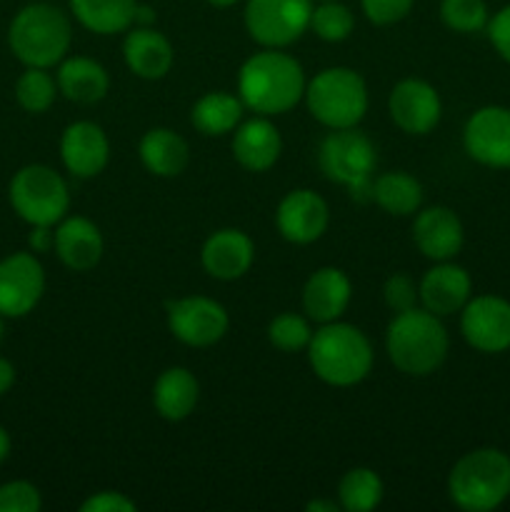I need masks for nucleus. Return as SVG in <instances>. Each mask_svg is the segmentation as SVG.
<instances>
[{
    "mask_svg": "<svg viewBox=\"0 0 510 512\" xmlns=\"http://www.w3.org/2000/svg\"><path fill=\"white\" fill-rule=\"evenodd\" d=\"M303 65L280 48L250 55L238 73V98L253 113L283 115L305 98Z\"/></svg>",
    "mask_w": 510,
    "mask_h": 512,
    "instance_id": "nucleus-1",
    "label": "nucleus"
},
{
    "mask_svg": "<svg viewBox=\"0 0 510 512\" xmlns=\"http://www.w3.org/2000/svg\"><path fill=\"white\" fill-rule=\"evenodd\" d=\"M388 358L400 373L425 378L445 363L450 350L448 330L443 320L425 308L395 313L385 333Z\"/></svg>",
    "mask_w": 510,
    "mask_h": 512,
    "instance_id": "nucleus-2",
    "label": "nucleus"
},
{
    "mask_svg": "<svg viewBox=\"0 0 510 512\" xmlns=\"http://www.w3.org/2000/svg\"><path fill=\"white\" fill-rule=\"evenodd\" d=\"M305 350L313 373L333 388L363 383L373 370V345L368 335L340 320L320 325Z\"/></svg>",
    "mask_w": 510,
    "mask_h": 512,
    "instance_id": "nucleus-3",
    "label": "nucleus"
},
{
    "mask_svg": "<svg viewBox=\"0 0 510 512\" xmlns=\"http://www.w3.org/2000/svg\"><path fill=\"white\" fill-rule=\"evenodd\" d=\"M73 40L70 18L53 3H30L15 13L8 45L25 68H53L68 55Z\"/></svg>",
    "mask_w": 510,
    "mask_h": 512,
    "instance_id": "nucleus-4",
    "label": "nucleus"
},
{
    "mask_svg": "<svg viewBox=\"0 0 510 512\" xmlns=\"http://www.w3.org/2000/svg\"><path fill=\"white\" fill-rule=\"evenodd\" d=\"M448 495L460 510L490 512L510 498V458L498 448L465 453L448 475Z\"/></svg>",
    "mask_w": 510,
    "mask_h": 512,
    "instance_id": "nucleus-5",
    "label": "nucleus"
},
{
    "mask_svg": "<svg viewBox=\"0 0 510 512\" xmlns=\"http://www.w3.org/2000/svg\"><path fill=\"white\" fill-rule=\"evenodd\" d=\"M310 115L330 130L355 128L368 113V85L353 68H325L305 85Z\"/></svg>",
    "mask_w": 510,
    "mask_h": 512,
    "instance_id": "nucleus-6",
    "label": "nucleus"
},
{
    "mask_svg": "<svg viewBox=\"0 0 510 512\" xmlns=\"http://www.w3.org/2000/svg\"><path fill=\"white\" fill-rule=\"evenodd\" d=\"M318 165L333 183L348 188L350 198L373 200V173L378 165V150L373 140L355 128L333 130L323 138L318 150Z\"/></svg>",
    "mask_w": 510,
    "mask_h": 512,
    "instance_id": "nucleus-7",
    "label": "nucleus"
},
{
    "mask_svg": "<svg viewBox=\"0 0 510 512\" xmlns=\"http://www.w3.org/2000/svg\"><path fill=\"white\" fill-rule=\"evenodd\" d=\"M8 198L20 220L28 225H58L70 210L68 183L50 165H25L13 175Z\"/></svg>",
    "mask_w": 510,
    "mask_h": 512,
    "instance_id": "nucleus-8",
    "label": "nucleus"
},
{
    "mask_svg": "<svg viewBox=\"0 0 510 512\" xmlns=\"http://www.w3.org/2000/svg\"><path fill=\"white\" fill-rule=\"evenodd\" d=\"M313 0H248L245 30L263 48H285L310 28Z\"/></svg>",
    "mask_w": 510,
    "mask_h": 512,
    "instance_id": "nucleus-9",
    "label": "nucleus"
},
{
    "mask_svg": "<svg viewBox=\"0 0 510 512\" xmlns=\"http://www.w3.org/2000/svg\"><path fill=\"white\" fill-rule=\"evenodd\" d=\"M228 328V310L218 300L205 298V295H188V298L168 303V330L175 340L190 348H210L220 343Z\"/></svg>",
    "mask_w": 510,
    "mask_h": 512,
    "instance_id": "nucleus-10",
    "label": "nucleus"
},
{
    "mask_svg": "<svg viewBox=\"0 0 510 512\" xmlns=\"http://www.w3.org/2000/svg\"><path fill=\"white\" fill-rule=\"evenodd\" d=\"M465 153L485 168L510 170V108L485 105L463 128Z\"/></svg>",
    "mask_w": 510,
    "mask_h": 512,
    "instance_id": "nucleus-11",
    "label": "nucleus"
},
{
    "mask_svg": "<svg viewBox=\"0 0 510 512\" xmlns=\"http://www.w3.org/2000/svg\"><path fill=\"white\" fill-rule=\"evenodd\" d=\"M460 333L478 353H505L510 348V303L500 295H478L460 310Z\"/></svg>",
    "mask_w": 510,
    "mask_h": 512,
    "instance_id": "nucleus-12",
    "label": "nucleus"
},
{
    "mask_svg": "<svg viewBox=\"0 0 510 512\" xmlns=\"http://www.w3.org/2000/svg\"><path fill=\"white\" fill-rule=\"evenodd\" d=\"M45 293V273L30 253H13L0 260V315L23 318L33 313Z\"/></svg>",
    "mask_w": 510,
    "mask_h": 512,
    "instance_id": "nucleus-13",
    "label": "nucleus"
},
{
    "mask_svg": "<svg viewBox=\"0 0 510 512\" xmlns=\"http://www.w3.org/2000/svg\"><path fill=\"white\" fill-rule=\"evenodd\" d=\"M388 113L393 123L408 135H428L443 115L440 95L428 80L405 78L390 90Z\"/></svg>",
    "mask_w": 510,
    "mask_h": 512,
    "instance_id": "nucleus-14",
    "label": "nucleus"
},
{
    "mask_svg": "<svg viewBox=\"0 0 510 512\" xmlns=\"http://www.w3.org/2000/svg\"><path fill=\"white\" fill-rule=\"evenodd\" d=\"M330 210L328 203L315 190H290L278 205L275 225L288 243L310 245L328 230Z\"/></svg>",
    "mask_w": 510,
    "mask_h": 512,
    "instance_id": "nucleus-15",
    "label": "nucleus"
},
{
    "mask_svg": "<svg viewBox=\"0 0 510 512\" xmlns=\"http://www.w3.org/2000/svg\"><path fill=\"white\" fill-rule=\"evenodd\" d=\"M60 158L75 178H95L110 160L108 135L98 123L75 120L60 135Z\"/></svg>",
    "mask_w": 510,
    "mask_h": 512,
    "instance_id": "nucleus-16",
    "label": "nucleus"
},
{
    "mask_svg": "<svg viewBox=\"0 0 510 512\" xmlns=\"http://www.w3.org/2000/svg\"><path fill=\"white\" fill-rule=\"evenodd\" d=\"M420 303L438 318L460 313L470 298H473V280L470 273L460 265L443 260L435 263L428 273L423 275L418 285Z\"/></svg>",
    "mask_w": 510,
    "mask_h": 512,
    "instance_id": "nucleus-17",
    "label": "nucleus"
},
{
    "mask_svg": "<svg viewBox=\"0 0 510 512\" xmlns=\"http://www.w3.org/2000/svg\"><path fill=\"white\" fill-rule=\"evenodd\" d=\"M465 240V230L455 210L445 205H433V208L418 210L413 223V243L425 258L443 263L453 260L460 253Z\"/></svg>",
    "mask_w": 510,
    "mask_h": 512,
    "instance_id": "nucleus-18",
    "label": "nucleus"
},
{
    "mask_svg": "<svg viewBox=\"0 0 510 512\" xmlns=\"http://www.w3.org/2000/svg\"><path fill=\"white\" fill-rule=\"evenodd\" d=\"M255 260V245L248 233L238 228L215 230L200 250L205 273L215 280H238Z\"/></svg>",
    "mask_w": 510,
    "mask_h": 512,
    "instance_id": "nucleus-19",
    "label": "nucleus"
},
{
    "mask_svg": "<svg viewBox=\"0 0 510 512\" xmlns=\"http://www.w3.org/2000/svg\"><path fill=\"white\" fill-rule=\"evenodd\" d=\"M53 250L65 268L85 273V270H93L103 258V233L93 220L83 218V215H65L55 225Z\"/></svg>",
    "mask_w": 510,
    "mask_h": 512,
    "instance_id": "nucleus-20",
    "label": "nucleus"
},
{
    "mask_svg": "<svg viewBox=\"0 0 510 512\" xmlns=\"http://www.w3.org/2000/svg\"><path fill=\"white\" fill-rule=\"evenodd\" d=\"M280 153H283L280 130L265 115L245 120L235 128L233 158L238 160L240 168L250 173H265L278 163Z\"/></svg>",
    "mask_w": 510,
    "mask_h": 512,
    "instance_id": "nucleus-21",
    "label": "nucleus"
},
{
    "mask_svg": "<svg viewBox=\"0 0 510 512\" xmlns=\"http://www.w3.org/2000/svg\"><path fill=\"white\" fill-rule=\"evenodd\" d=\"M353 283L340 268H320L303 288V310L315 323H333L348 310Z\"/></svg>",
    "mask_w": 510,
    "mask_h": 512,
    "instance_id": "nucleus-22",
    "label": "nucleus"
},
{
    "mask_svg": "<svg viewBox=\"0 0 510 512\" xmlns=\"http://www.w3.org/2000/svg\"><path fill=\"white\" fill-rule=\"evenodd\" d=\"M123 58L130 73H135L143 80H160L173 68V45L150 25H135L128 30L123 43Z\"/></svg>",
    "mask_w": 510,
    "mask_h": 512,
    "instance_id": "nucleus-23",
    "label": "nucleus"
},
{
    "mask_svg": "<svg viewBox=\"0 0 510 512\" xmlns=\"http://www.w3.org/2000/svg\"><path fill=\"white\" fill-rule=\"evenodd\" d=\"M58 93H63L70 103L93 105L108 95L110 75L98 60L85 58V55H73L58 63Z\"/></svg>",
    "mask_w": 510,
    "mask_h": 512,
    "instance_id": "nucleus-24",
    "label": "nucleus"
},
{
    "mask_svg": "<svg viewBox=\"0 0 510 512\" xmlns=\"http://www.w3.org/2000/svg\"><path fill=\"white\" fill-rule=\"evenodd\" d=\"M200 400L198 378L188 368H168L153 385V405L160 418L180 423L195 410Z\"/></svg>",
    "mask_w": 510,
    "mask_h": 512,
    "instance_id": "nucleus-25",
    "label": "nucleus"
},
{
    "mask_svg": "<svg viewBox=\"0 0 510 512\" xmlns=\"http://www.w3.org/2000/svg\"><path fill=\"white\" fill-rule=\"evenodd\" d=\"M140 163L158 178H175L188 168L190 148L183 135L170 128H150L138 145Z\"/></svg>",
    "mask_w": 510,
    "mask_h": 512,
    "instance_id": "nucleus-26",
    "label": "nucleus"
},
{
    "mask_svg": "<svg viewBox=\"0 0 510 512\" xmlns=\"http://www.w3.org/2000/svg\"><path fill=\"white\" fill-rule=\"evenodd\" d=\"M138 0H70V13L95 35L125 33L135 25Z\"/></svg>",
    "mask_w": 510,
    "mask_h": 512,
    "instance_id": "nucleus-27",
    "label": "nucleus"
},
{
    "mask_svg": "<svg viewBox=\"0 0 510 512\" xmlns=\"http://www.w3.org/2000/svg\"><path fill=\"white\" fill-rule=\"evenodd\" d=\"M243 110L245 105L238 95L213 90L195 100L193 110H190V123L195 125L198 133L215 138V135H225L238 128L243 120Z\"/></svg>",
    "mask_w": 510,
    "mask_h": 512,
    "instance_id": "nucleus-28",
    "label": "nucleus"
},
{
    "mask_svg": "<svg viewBox=\"0 0 510 512\" xmlns=\"http://www.w3.org/2000/svg\"><path fill=\"white\" fill-rule=\"evenodd\" d=\"M373 203H378L385 213L405 218L418 213L423 205V185L403 170L383 173L373 180Z\"/></svg>",
    "mask_w": 510,
    "mask_h": 512,
    "instance_id": "nucleus-29",
    "label": "nucleus"
},
{
    "mask_svg": "<svg viewBox=\"0 0 510 512\" xmlns=\"http://www.w3.org/2000/svg\"><path fill=\"white\" fill-rule=\"evenodd\" d=\"M340 508L348 512H370L383 500V480L370 468H353L338 485Z\"/></svg>",
    "mask_w": 510,
    "mask_h": 512,
    "instance_id": "nucleus-30",
    "label": "nucleus"
},
{
    "mask_svg": "<svg viewBox=\"0 0 510 512\" xmlns=\"http://www.w3.org/2000/svg\"><path fill=\"white\" fill-rule=\"evenodd\" d=\"M58 80L48 73V68H25L15 83V100L25 113H45L55 103Z\"/></svg>",
    "mask_w": 510,
    "mask_h": 512,
    "instance_id": "nucleus-31",
    "label": "nucleus"
},
{
    "mask_svg": "<svg viewBox=\"0 0 510 512\" xmlns=\"http://www.w3.org/2000/svg\"><path fill=\"white\" fill-rule=\"evenodd\" d=\"M355 28L353 10L338 0H320V5H313L310 15V30L325 43H343L350 38Z\"/></svg>",
    "mask_w": 510,
    "mask_h": 512,
    "instance_id": "nucleus-32",
    "label": "nucleus"
},
{
    "mask_svg": "<svg viewBox=\"0 0 510 512\" xmlns=\"http://www.w3.org/2000/svg\"><path fill=\"white\" fill-rule=\"evenodd\" d=\"M440 20L453 33H480L490 20L485 0H440Z\"/></svg>",
    "mask_w": 510,
    "mask_h": 512,
    "instance_id": "nucleus-33",
    "label": "nucleus"
},
{
    "mask_svg": "<svg viewBox=\"0 0 510 512\" xmlns=\"http://www.w3.org/2000/svg\"><path fill=\"white\" fill-rule=\"evenodd\" d=\"M310 338H313V328H310L308 318L298 313H280L278 318L270 320L268 325V340L273 348L283 350V353H298V350L308 348Z\"/></svg>",
    "mask_w": 510,
    "mask_h": 512,
    "instance_id": "nucleus-34",
    "label": "nucleus"
},
{
    "mask_svg": "<svg viewBox=\"0 0 510 512\" xmlns=\"http://www.w3.org/2000/svg\"><path fill=\"white\" fill-rule=\"evenodd\" d=\"M40 508V490L28 480H10L0 485V512H38Z\"/></svg>",
    "mask_w": 510,
    "mask_h": 512,
    "instance_id": "nucleus-35",
    "label": "nucleus"
},
{
    "mask_svg": "<svg viewBox=\"0 0 510 512\" xmlns=\"http://www.w3.org/2000/svg\"><path fill=\"white\" fill-rule=\"evenodd\" d=\"M383 298L393 313H405V310L418 308V285L413 283V278H408L405 273H395L385 280L383 285Z\"/></svg>",
    "mask_w": 510,
    "mask_h": 512,
    "instance_id": "nucleus-36",
    "label": "nucleus"
},
{
    "mask_svg": "<svg viewBox=\"0 0 510 512\" xmlns=\"http://www.w3.org/2000/svg\"><path fill=\"white\" fill-rule=\"evenodd\" d=\"M415 0H360L363 13L375 25L400 23L413 10Z\"/></svg>",
    "mask_w": 510,
    "mask_h": 512,
    "instance_id": "nucleus-37",
    "label": "nucleus"
},
{
    "mask_svg": "<svg viewBox=\"0 0 510 512\" xmlns=\"http://www.w3.org/2000/svg\"><path fill=\"white\" fill-rule=\"evenodd\" d=\"M485 30H488V38L490 43H493L495 53H498L505 63H510V5H505L498 13L490 15Z\"/></svg>",
    "mask_w": 510,
    "mask_h": 512,
    "instance_id": "nucleus-38",
    "label": "nucleus"
},
{
    "mask_svg": "<svg viewBox=\"0 0 510 512\" xmlns=\"http://www.w3.org/2000/svg\"><path fill=\"white\" fill-rule=\"evenodd\" d=\"M135 508L138 505L118 490H100L80 505V512H135Z\"/></svg>",
    "mask_w": 510,
    "mask_h": 512,
    "instance_id": "nucleus-39",
    "label": "nucleus"
},
{
    "mask_svg": "<svg viewBox=\"0 0 510 512\" xmlns=\"http://www.w3.org/2000/svg\"><path fill=\"white\" fill-rule=\"evenodd\" d=\"M30 250L33 253H48L55 248V230L53 225H30Z\"/></svg>",
    "mask_w": 510,
    "mask_h": 512,
    "instance_id": "nucleus-40",
    "label": "nucleus"
},
{
    "mask_svg": "<svg viewBox=\"0 0 510 512\" xmlns=\"http://www.w3.org/2000/svg\"><path fill=\"white\" fill-rule=\"evenodd\" d=\"M13 383H15L13 363H10V360H5V358H0V395L8 393V390L13 388Z\"/></svg>",
    "mask_w": 510,
    "mask_h": 512,
    "instance_id": "nucleus-41",
    "label": "nucleus"
},
{
    "mask_svg": "<svg viewBox=\"0 0 510 512\" xmlns=\"http://www.w3.org/2000/svg\"><path fill=\"white\" fill-rule=\"evenodd\" d=\"M305 510H310V512H335V510H338V503H335V500H310V503L305 505Z\"/></svg>",
    "mask_w": 510,
    "mask_h": 512,
    "instance_id": "nucleus-42",
    "label": "nucleus"
},
{
    "mask_svg": "<svg viewBox=\"0 0 510 512\" xmlns=\"http://www.w3.org/2000/svg\"><path fill=\"white\" fill-rule=\"evenodd\" d=\"M155 20V13L153 8H148V5H140L135 8V25H150Z\"/></svg>",
    "mask_w": 510,
    "mask_h": 512,
    "instance_id": "nucleus-43",
    "label": "nucleus"
},
{
    "mask_svg": "<svg viewBox=\"0 0 510 512\" xmlns=\"http://www.w3.org/2000/svg\"><path fill=\"white\" fill-rule=\"evenodd\" d=\"M10 448H13V443H10V433L3 428V425H0V463H3V460H8Z\"/></svg>",
    "mask_w": 510,
    "mask_h": 512,
    "instance_id": "nucleus-44",
    "label": "nucleus"
},
{
    "mask_svg": "<svg viewBox=\"0 0 510 512\" xmlns=\"http://www.w3.org/2000/svg\"><path fill=\"white\" fill-rule=\"evenodd\" d=\"M210 5H215V8H230V5H235L238 0H208Z\"/></svg>",
    "mask_w": 510,
    "mask_h": 512,
    "instance_id": "nucleus-45",
    "label": "nucleus"
},
{
    "mask_svg": "<svg viewBox=\"0 0 510 512\" xmlns=\"http://www.w3.org/2000/svg\"><path fill=\"white\" fill-rule=\"evenodd\" d=\"M0 340H3V315H0Z\"/></svg>",
    "mask_w": 510,
    "mask_h": 512,
    "instance_id": "nucleus-46",
    "label": "nucleus"
}]
</instances>
